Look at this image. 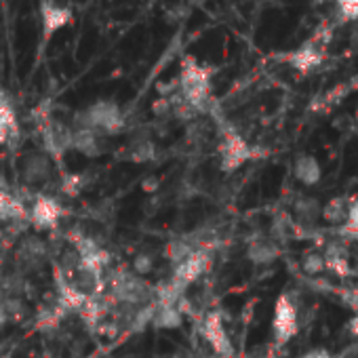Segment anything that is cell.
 Segmentation results:
<instances>
[{"label":"cell","mask_w":358,"mask_h":358,"mask_svg":"<svg viewBox=\"0 0 358 358\" xmlns=\"http://www.w3.org/2000/svg\"><path fill=\"white\" fill-rule=\"evenodd\" d=\"M299 331V316H297V306L295 301L285 293L276 299L274 306V316H272V333L278 345H285L291 341Z\"/></svg>","instance_id":"obj_4"},{"label":"cell","mask_w":358,"mask_h":358,"mask_svg":"<svg viewBox=\"0 0 358 358\" xmlns=\"http://www.w3.org/2000/svg\"><path fill=\"white\" fill-rule=\"evenodd\" d=\"M348 213H350V203L348 199H333L329 201L322 211H320V217L329 224H345L348 222Z\"/></svg>","instance_id":"obj_19"},{"label":"cell","mask_w":358,"mask_h":358,"mask_svg":"<svg viewBox=\"0 0 358 358\" xmlns=\"http://www.w3.org/2000/svg\"><path fill=\"white\" fill-rule=\"evenodd\" d=\"M301 268L306 274H320L327 270V264H324V257L320 253H308L301 259Z\"/></svg>","instance_id":"obj_23"},{"label":"cell","mask_w":358,"mask_h":358,"mask_svg":"<svg viewBox=\"0 0 358 358\" xmlns=\"http://www.w3.org/2000/svg\"><path fill=\"white\" fill-rule=\"evenodd\" d=\"M158 186H160L158 177H148V179H143V182H141V188H143L145 192H156Z\"/></svg>","instance_id":"obj_29"},{"label":"cell","mask_w":358,"mask_h":358,"mask_svg":"<svg viewBox=\"0 0 358 358\" xmlns=\"http://www.w3.org/2000/svg\"><path fill=\"white\" fill-rule=\"evenodd\" d=\"M184 322V316L175 306H158L154 303V314H152V322L156 329H179Z\"/></svg>","instance_id":"obj_17"},{"label":"cell","mask_w":358,"mask_h":358,"mask_svg":"<svg viewBox=\"0 0 358 358\" xmlns=\"http://www.w3.org/2000/svg\"><path fill=\"white\" fill-rule=\"evenodd\" d=\"M80 188H83V177H80V175L68 177V179H66V184H64V190H66L68 194H76Z\"/></svg>","instance_id":"obj_27"},{"label":"cell","mask_w":358,"mask_h":358,"mask_svg":"<svg viewBox=\"0 0 358 358\" xmlns=\"http://www.w3.org/2000/svg\"><path fill=\"white\" fill-rule=\"evenodd\" d=\"M41 17H43V36L45 38L55 36L74 17L72 0H43Z\"/></svg>","instance_id":"obj_5"},{"label":"cell","mask_w":358,"mask_h":358,"mask_svg":"<svg viewBox=\"0 0 358 358\" xmlns=\"http://www.w3.org/2000/svg\"><path fill=\"white\" fill-rule=\"evenodd\" d=\"M348 333H350L352 337H358V314L348 322Z\"/></svg>","instance_id":"obj_31"},{"label":"cell","mask_w":358,"mask_h":358,"mask_svg":"<svg viewBox=\"0 0 358 358\" xmlns=\"http://www.w3.org/2000/svg\"><path fill=\"white\" fill-rule=\"evenodd\" d=\"M280 255V247L274 238H255L247 247V257L257 266H268Z\"/></svg>","instance_id":"obj_15"},{"label":"cell","mask_w":358,"mask_h":358,"mask_svg":"<svg viewBox=\"0 0 358 358\" xmlns=\"http://www.w3.org/2000/svg\"><path fill=\"white\" fill-rule=\"evenodd\" d=\"M337 358H358V341H354V343H350L348 348H343V350L337 354Z\"/></svg>","instance_id":"obj_28"},{"label":"cell","mask_w":358,"mask_h":358,"mask_svg":"<svg viewBox=\"0 0 358 358\" xmlns=\"http://www.w3.org/2000/svg\"><path fill=\"white\" fill-rule=\"evenodd\" d=\"M320 211H322V207H320V203L316 199H299L295 203V213H297V220L301 224L316 222L320 217Z\"/></svg>","instance_id":"obj_21"},{"label":"cell","mask_w":358,"mask_h":358,"mask_svg":"<svg viewBox=\"0 0 358 358\" xmlns=\"http://www.w3.org/2000/svg\"><path fill=\"white\" fill-rule=\"evenodd\" d=\"M196 249H194V245H192V241L186 236V238H173L169 245H166V257L177 266V264H182V262H186L192 253H194Z\"/></svg>","instance_id":"obj_20"},{"label":"cell","mask_w":358,"mask_h":358,"mask_svg":"<svg viewBox=\"0 0 358 358\" xmlns=\"http://www.w3.org/2000/svg\"><path fill=\"white\" fill-rule=\"evenodd\" d=\"M7 322V312H5V306H3V299H0V324Z\"/></svg>","instance_id":"obj_32"},{"label":"cell","mask_w":358,"mask_h":358,"mask_svg":"<svg viewBox=\"0 0 358 358\" xmlns=\"http://www.w3.org/2000/svg\"><path fill=\"white\" fill-rule=\"evenodd\" d=\"M41 133H43L45 150L49 154L62 156L68 150H72V129H68L66 124L47 118V122H43V127H41Z\"/></svg>","instance_id":"obj_9"},{"label":"cell","mask_w":358,"mask_h":358,"mask_svg":"<svg viewBox=\"0 0 358 358\" xmlns=\"http://www.w3.org/2000/svg\"><path fill=\"white\" fill-rule=\"evenodd\" d=\"M112 293L124 306L143 308V306H148V303L154 301L156 289L152 285H148L141 276L133 274V272H120V274L114 276Z\"/></svg>","instance_id":"obj_3"},{"label":"cell","mask_w":358,"mask_h":358,"mask_svg":"<svg viewBox=\"0 0 358 358\" xmlns=\"http://www.w3.org/2000/svg\"><path fill=\"white\" fill-rule=\"evenodd\" d=\"M62 213H64V209H62V205H59L55 199L38 196V199L34 201L32 217H30V220H32L34 228H38V230H49V228H53V226L59 222Z\"/></svg>","instance_id":"obj_10"},{"label":"cell","mask_w":358,"mask_h":358,"mask_svg":"<svg viewBox=\"0 0 358 358\" xmlns=\"http://www.w3.org/2000/svg\"><path fill=\"white\" fill-rule=\"evenodd\" d=\"M72 150L89 156V158H95L103 152V145H101V139H99V133L93 131V129H80V127H74L72 129Z\"/></svg>","instance_id":"obj_12"},{"label":"cell","mask_w":358,"mask_h":358,"mask_svg":"<svg viewBox=\"0 0 358 358\" xmlns=\"http://www.w3.org/2000/svg\"><path fill=\"white\" fill-rule=\"evenodd\" d=\"M345 234H358V201L350 205V213H348V222L343 226Z\"/></svg>","instance_id":"obj_26"},{"label":"cell","mask_w":358,"mask_h":358,"mask_svg":"<svg viewBox=\"0 0 358 358\" xmlns=\"http://www.w3.org/2000/svg\"><path fill=\"white\" fill-rule=\"evenodd\" d=\"M209 264H211V255H209L205 249L194 251L186 262H182V264H177V266H175L171 280H173L175 285H179L182 289H188L194 280H199V278L207 272Z\"/></svg>","instance_id":"obj_7"},{"label":"cell","mask_w":358,"mask_h":358,"mask_svg":"<svg viewBox=\"0 0 358 358\" xmlns=\"http://www.w3.org/2000/svg\"><path fill=\"white\" fill-rule=\"evenodd\" d=\"M17 135V116L5 91H0V143Z\"/></svg>","instance_id":"obj_16"},{"label":"cell","mask_w":358,"mask_h":358,"mask_svg":"<svg viewBox=\"0 0 358 358\" xmlns=\"http://www.w3.org/2000/svg\"><path fill=\"white\" fill-rule=\"evenodd\" d=\"M152 268H154V259H152V255H148V253H139V255H135V259H133V274H137V276H145V274H150V272H152Z\"/></svg>","instance_id":"obj_24"},{"label":"cell","mask_w":358,"mask_h":358,"mask_svg":"<svg viewBox=\"0 0 358 358\" xmlns=\"http://www.w3.org/2000/svg\"><path fill=\"white\" fill-rule=\"evenodd\" d=\"M299 358H333L327 350H310L306 354H301Z\"/></svg>","instance_id":"obj_30"},{"label":"cell","mask_w":358,"mask_h":358,"mask_svg":"<svg viewBox=\"0 0 358 358\" xmlns=\"http://www.w3.org/2000/svg\"><path fill=\"white\" fill-rule=\"evenodd\" d=\"M203 337L207 339V343L222 356V358H232L234 356V345L232 339L222 322V316L217 312H211L205 316L203 320Z\"/></svg>","instance_id":"obj_8"},{"label":"cell","mask_w":358,"mask_h":358,"mask_svg":"<svg viewBox=\"0 0 358 358\" xmlns=\"http://www.w3.org/2000/svg\"><path fill=\"white\" fill-rule=\"evenodd\" d=\"M22 175L28 184L36 186L51 175V160L47 154H30L22 164Z\"/></svg>","instance_id":"obj_11"},{"label":"cell","mask_w":358,"mask_h":358,"mask_svg":"<svg viewBox=\"0 0 358 358\" xmlns=\"http://www.w3.org/2000/svg\"><path fill=\"white\" fill-rule=\"evenodd\" d=\"M26 217V207L22 201L9 192H0V222H17Z\"/></svg>","instance_id":"obj_18"},{"label":"cell","mask_w":358,"mask_h":358,"mask_svg":"<svg viewBox=\"0 0 358 358\" xmlns=\"http://www.w3.org/2000/svg\"><path fill=\"white\" fill-rule=\"evenodd\" d=\"M177 85L179 95L196 114H207L211 110V72L205 66H201L194 57H186L182 62V72H179Z\"/></svg>","instance_id":"obj_1"},{"label":"cell","mask_w":358,"mask_h":358,"mask_svg":"<svg viewBox=\"0 0 358 358\" xmlns=\"http://www.w3.org/2000/svg\"><path fill=\"white\" fill-rule=\"evenodd\" d=\"M154 154H156V145L150 139L133 141L129 148V160H133V162H148L154 158Z\"/></svg>","instance_id":"obj_22"},{"label":"cell","mask_w":358,"mask_h":358,"mask_svg":"<svg viewBox=\"0 0 358 358\" xmlns=\"http://www.w3.org/2000/svg\"><path fill=\"white\" fill-rule=\"evenodd\" d=\"M74 124L80 129H93L97 133L114 135L122 129V112L114 101H95L74 116Z\"/></svg>","instance_id":"obj_2"},{"label":"cell","mask_w":358,"mask_h":358,"mask_svg":"<svg viewBox=\"0 0 358 358\" xmlns=\"http://www.w3.org/2000/svg\"><path fill=\"white\" fill-rule=\"evenodd\" d=\"M289 64L297 70V72H312L314 68H318L322 64V49L314 43H306L303 47H299L295 53L289 55Z\"/></svg>","instance_id":"obj_13"},{"label":"cell","mask_w":358,"mask_h":358,"mask_svg":"<svg viewBox=\"0 0 358 358\" xmlns=\"http://www.w3.org/2000/svg\"><path fill=\"white\" fill-rule=\"evenodd\" d=\"M220 166L226 173L236 171L251 158V148L249 143L234 131H226L220 143Z\"/></svg>","instance_id":"obj_6"},{"label":"cell","mask_w":358,"mask_h":358,"mask_svg":"<svg viewBox=\"0 0 358 358\" xmlns=\"http://www.w3.org/2000/svg\"><path fill=\"white\" fill-rule=\"evenodd\" d=\"M293 173H295V179L303 186H316L322 177V169H320V162L312 156V154H301L295 158V164H293Z\"/></svg>","instance_id":"obj_14"},{"label":"cell","mask_w":358,"mask_h":358,"mask_svg":"<svg viewBox=\"0 0 358 358\" xmlns=\"http://www.w3.org/2000/svg\"><path fill=\"white\" fill-rule=\"evenodd\" d=\"M337 7L343 20L358 22V0H337Z\"/></svg>","instance_id":"obj_25"}]
</instances>
